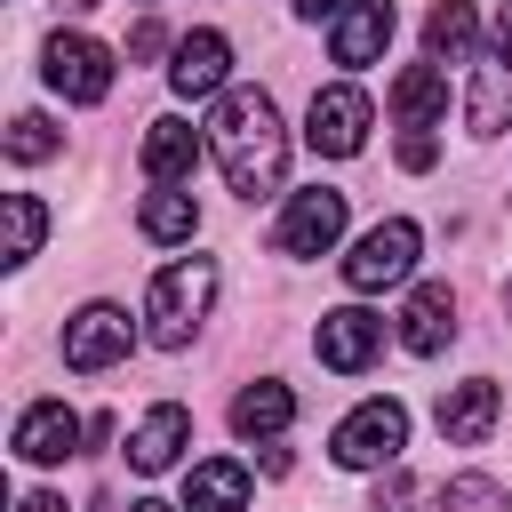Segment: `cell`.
Wrapping results in <instances>:
<instances>
[{
    "instance_id": "18",
    "label": "cell",
    "mask_w": 512,
    "mask_h": 512,
    "mask_svg": "<svg viewBox=\"0 0 512 512\" xmlns=\"http://www.w3.org/2000/svg\"><path fill=\"white\" fill-rule=\"evenodd\" d=\"M192 168H200V136L184 120H152L144 128V176L152 184H184Z\"/></svg>"
},
{
    "instance_id": "26",
    "label": "cell",
    "mask_w": 512,
    "mask_h": 512,
    "mask_svg": "<svg viewBox=\"0 0 512 512\" xmlns=\"http://www.w3.org/2000/svg\"><path fill=\"white\" fill-rule=\"evenodd\" d=\"M408 496H416V488H408V472H400V464H384V480H376V512H408Z\"/></svg>"
},
{
    "instance_id": "3",
    "label": "cell",
    "mask_w": 512,
    "mask_h": 512,
    "mask_svg": "<svg viewBox=\"0 0 512 512\" xmlns=\"http://www.w3.org/2000/svg\"><path fill=\"white\" fill-rule=\"evenodd\" d=\"M336 464L344 472H384V464H400V448H408V408L400 400H360L344 424H336Z\"/></svg>"
},
{
    "instance_id": "5",
    "label": "cell",
    "mask_w": 512,
    "mask_h": 512,
    "mask_svg": "<svg viewBox=\"0 0 512 512\" xmlns=\"http://www.w3.org/2000/svg\"><path fill=\"white\" fill-rule=\"evenodd\" d=\"M40 72H48V88H56L64 104H104V96H112V48L88 40V32H56V40L40 48Z\"/></svg>"
},
{
    "instance_id": "29",
    "label": "cell",
    "mask_w": 512,
    "mask_h": 512,
    "mask_svg": "<svg viewBox=\"0 0 512 512\" xmlns=\"http://www.w3.org/2000/svg\"><path fill=\"white\" fill-rule=\"evenodd\" d=\"M344 8H352V0H296V16H312V24H320V16H344Z\"/></svg>"
},
{
    "instance_id": "20",
    "label": "cell",
    "mask_w": 512,
    "mask_h": 512,
    "mask_svg": "<svg viewBox=\"0 0 512 512\" xmlns=\"http://www.w3.org/2000/svg\"><path fill=\"white\" fill-rule=\"evenodd\" d=\"M392 112H400L408 128L440 120V112H448V72H440V64H408V72L392 80Z\"/></svg>"
},
{
    "instance_id": "15",
    "label": "cell",
    "mask_w": 512,
    "mask_h": 512,
    "mask_svg": "<svg viewBox=\"0 0 512 512\" xmlns=\"http://www.w3.org/2000/svg\"><path fill=\"white\" fill-rule=\"evenodd\" d=\"M448 336H456V296H448V280H424L408 296V312H400V344L408 352H440Z\"/></svg>"
},
{
    "instance_id": "16",
    "label": "cell",
    "mask_w": 512,
    "mask_h": 512,
    "mask_svg": "<svg viewBox=\"0 0 512 512\" xmlns=\"http://www.w3.org/2000/svg\"><path fill=\"white\" fill-rule=\"evenodd\" d=\"M184 440H192V416H184L176 400H160V408L136 424V440H128V464H136V472H168V464L184 456Z\"/></svg>"
},
{
    "instance_id": "28",
    "label": "cell",
    "mask_w": 512,
    "mask_h": 512,
    "mask_svg": "<svg viewBox=\"0 0 512 512\" xmlns=\"http://www.w3.org/2000/svg\"><path fill=\"white\" fill-rule=\"evenodd\" d=\"M160 48H168L160 24H136V32H128V56H160Z\"/></svg>"
},
{
    "instance_id": "23",
    "label": "cell",
    "mask_w": 512,
    "mask_h": 512,
    "mask_svg": "<svg viewBox=\"0 0 512 512\" xmlns=\"http://www.w3.org/2000/svg\"><path fill=\"white\" fill-rule=\"evenodd\" d=\"M432 512H512V496L488 480V472H456L432 488Z\"/></svg>"
},
{
    "instance_id": "22",
    "label": "cell",
    "mask_w": 512,
    "mask_h": 512,
    "mask_svg": "<svg viewBox=\"0 0 512 512\" xmlns=\"http://www.w3.org/2000/svg\"><path fill=\"white\" fill-rule=\"evenodd\" d=\"M472 40H480V16H472V0H440V8L424 16V48H432V56H448V64H456Z\"/></svg>"
},
{
    "instance_id": "7",
    "label": "cell",
    "mask_w": 512,
    "mask_h": 512,
    "mask_svg": "<svg viewBox=\"0 0 512 512\" xmlns=\"http://www.w3.org/2000/svg\"><path fill=\"white\" fill-rule=\"evenodd\" d=\"M336 232H344V192H328V184H312V192H288V208H280V256H328L336 248Z\"/></svg>"
},
{
    "instance_id": "27",
    "label": "cell",
    "mask_w": 512,
    "mask_h": 512,
    "mask_svg": "<svg viewBox=\"0 0 512 512\" xmlns=\"http://www.w3.org/2000/svg\"><path fill=\"white\" fill-rule=\"evenodd\" d=\"M432 160H440V144H432L424 128H408V136H400V168H432Z\"/></svg>"
},
{
    "instance_id": "33",
    "label": "cell",
    "mask_w": 512,
    "mask_h": 512,
    "mask_svg": "<svg viewBox=\"0 0 512 512\" xmlns=\"http://www.w3.org/2000/svg\"><path fill=\"white\" fill-rule=\"evenodd\" d=\"M128 512H176V504H152V496H144V504H128Z\"/></svg>"
},
{
    "instance_id": "12",
    "label": "cell",
    "mask_w": 512,
    "mask_h": 512,
    "mask_svg": "<svg viewBox=\"0 0 512 512\" xmlns=\"http://www.w3.org/2000/svg\"><path fill=\"white\" fill-rule=\"evenodd\" d=\"M496 408H504V392H496L488 376H464V384H448V392H440V408H432V416H440V432H448L456 448H480V440L496 432Z\"/></svg>"
},
{
    "instance_id": "11",
    "label": "cell",
    "mask_w": 512,
    "mask_h": 512,
    "mask_svg": "<svg viewBox=\"0 0 512 512\" xmlns=\"http://www.w3.org/2000/svg\"><path fill=\"white\" fill-rule=\"evenodd\" d=\"M224 72H232V40H224V32H184V40L168 48V88H176V96H216Z\"/></svg>"
},
{
    "instance_id": "1",
    "label": "cell",
    "mask_w": 512,
    "mask_h": 512,
    "mask_svg": "<svg viewBox=\"0 0 512 512\" xmlns=\"http://www.w3.org/2000/svg\"><path fill=\"white\" fill-rule=\"evenodd\" d=\"M208 152L224 168V184L240 200H272L280 176H288V128H280V104L264 88H232L208 120Z\"/></svg>"
},
{
    "instance_id": "8",
    "label": "cell",
    "mask_w": 512,
    "mask_h": 512,
    "mask_svg": "<svg viewBox=\"0 0 512 512\" xmlns=\"http://www.w3.org/2000/svg\"><path fill=\"white\" fill-rule=\"evenodd\" d=\"M312 352H320V368H336V376H360V368L384 352V320H376V312H360V304H336V312H320V328H312Z\"/></svg>"
},
{
    "instance_id": "30",
    "label": "cell",
    "mask_w": 512,
    "mask_h": 512,
    "mask_svg": "<svg viewBox=\"0 0 512 512\" xmlns=\"http://www.w3.org/2000/svg\"><path fill=\"white\" fill-rule=\"evenodd\" d=\"M16 512H64V496H48V488H32V496H24Z\"/></svg>"
},
{
    "instance_id": "34",
    "label": "cell",
    "mask_w": 512,
    "mask_h": 512,
    "mask_svg": "<svg viewBox=\"0 0 512 512\" xmlns=\"http://www.w3.org/2000/svg\"><path fill=\"white\" fill-rule=\"evenodd\" d=\"M504 320H512V280H504Z\"/></svg>"
},
{
    "instance_id": "32",
    "label": "cell",
    "mask_w": 512,
    "mask_h": 512,
    "mask_svg": "<svg viewBox=\"0 0 512 512\" xmlns=\"http://www.w3.org/2000/svg\"><path fill=\"white\" fill-rule=\"evenodd\" d=\"M56 8H64V16H80V8H96V0H56Z\"/></svg>"
},
{
    "instance_id": "19",
    "label": "cell",
    "mask_w": 512,
    "mask_h": 512,
    "mask_svg": "<svg viewBox=\"0 0 512 512\" xmlns=\"http://www.w3.org/2000/svg\"><path fill=\"white\" fill-rule=\"evenodd\" d=\"M184 512H248V472H240L232 456L192 464V480H184Z\"/></svg>"
},
{
    "instance_id": "13",
    "label": "cell",
    "mask_w": 512,
    "mask_h": 512,
    "mask_svg": "<svg viewBox=\"0 0 512 512\" xmlns=\"http://www.w3.org/2000/svg\"><path fill=\"white\" fill-rule=\"evenodd\" d=\"M384 40H392V0H352V8L336 16V32H328L336 64H376Z\"/></svg>"
},
{
    "instance_id": "31",
    "label": "cell",
    "mask_w": 512,
    "mask_h": 512,
    "mask_svg": "<svg viewBox=\"0 0 512 512\" xmlns=\"http://www.w3.org/2000/svg\"><path fill=\"white\" fill-rule=\"evenodd\" d=\"M496 56H512V0L496 8Z\"/></svg>"
},
{
    "instance_id": "4",
    "label": "cell",
    "mask_w": 512,
    "mask_h": 512,
    "mask_svg": "<svg viewBox=\"0 0 512 512\" xmlns=\"http://www.w3.org/2000/svg\"><path fill=\"white\" fill-rule=\"evenodd\" d=\"M416 248H424V232H416L408 216H384V224H368V232L352 240V256H344V288L376 296V288L408 280V272H416Z\"/></svg>"
},
{
    "instance_id": "2",
    "label": "cell",
    "mask_w": 512,
    "mask_h": 512,
    "mask_svg": "<svg viewBox=\"0 0 512 512\" xmlns=\"http://www.w3.org/2000/svg\"><path fill=\"white\" fill-rule=\"evenodd\" d=\"M208 304H216V256H184V264H168V272L152 280V296H144L152 344H160V352H184L192 328L208 320Z\"/></svg>"
},
{
    "instance_id": "9",
    "label": "cell",
    "mask_w": 512,
    "mask_h": 512,
    "mask_svg": "<svg viewBox=\"0 0 512 512\" xmlns=\"http://www.w3.org/2000/svg\"><path fill=\"white\" fill-rule=\"evenodd\" d=\"M128 344H136V328L120 304H80L64 320V368H112V360H128Z\"/></svg>"
},
{
    "instance_id": "17",
    "label": "cell",
    "mask_w": 512,
    "mask_h": 512,
    "mask_svg": "<svg viewBox=\"0 0 512 512\" xmlns=\"http://www.w3.org/2000/svg\"><path fill=\"white\" fill-rule=\"evenodd\" d=\"M288 416H296V392L272 384V376L240 384V400H232V432L240 440H272V432H288Z\"/></svg>"
},
{
    "instance_id": "24",
    "label": "cell",
    "mask_w": 512,
    "mask_h": 512,
    "mask_svg": "<svg viewBox=\"0 0 512 512\" xmlns=\"http://www.w3.org/2000/svg\"><path fill=\"white\" fill-rule=\"evenodd\" d=\"M40 232H48V208H40L32 192H8V264L40 256Z\"/></svg>"
},
{
    "instance_id": "6",
    "label": "cell",
    "mask_w": 512,
    "mask_h": 512,
    "mask_svg": "<svg viewBox=\"0 0 512 512\" xmlns=\"http://www.w3.org/2000/svg\"><path fill=\"white\" fill-rule=\"evenodd\" d=\"M368 120H376V112H368L360 88H344V80H336V88H312V104H304V144H312L320 160H352V152L368 144Z\"/></svg>"
},
{
    "instance_id": "21",
    "label": "cell",
    "mask_w": 512,
    "mask_h": 512,
    "mask_svg": "<svg viewBox=\"0 0 512 512\" xmlns=\"http://www.w3.org/2000/svg\"><path fill=\"white\" fill-rule=\"evenodd\" d=\"M136 224H144L152 240H192V232H200V208H192V192H176V184H160V192H144V208H136Z\"/></svg>"
},
{
    "instance_id": "25",
    "label": "cell",
    "mask_w": 512,
    "mask_h": 512,
    "mask_svg": "<svg viewBox=\"0 0 512 512\" xmlns=\"http://www.w3.org/2000/svg\"><path fill=\"white\" fill-rule=\"evenodd\" d=\"M48 152H56V128H48L40 112H16V120H8V160L32 168V160H48Z\"/></svg>"
},
{
    "instance_id": "10",
    "label": "cell",
    "mask_w": 512,
    "mask_h": 512,
    "mask_svg": "<svg viewBox=\"0 0 512 512\" xmlns=\"http://www.w3.org/2000/svg\"><path fill=\"white\" fill-rule=\"evenodd\" d=\"M80 440H88V424H80L64 400H32V408L16 416V456H24V464H64Z\"/></svg>"
},
{
    "instance_id": "14",
    "label": "cell",
    "mask_w": 512,
    "mask_h": 512,
    "mask_svg": "<svg viewBox=\"0 0 512 512\" xmlns=\"http://www.w3.org/2000/svg\"><path fill=\"white\" fill-rule=\"evenodd\" d=\"M464 120H472V136H504V128H512V56H480V64H472Z\"/></svg>"
}]
</instances>
